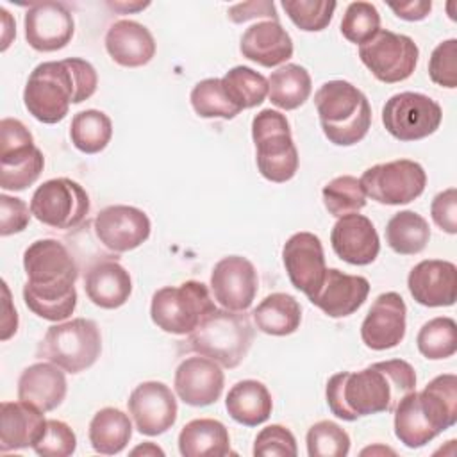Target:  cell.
Returning <instances> with one entry per match:
<instances>
[{"label":"cell","mask_w":457,"mask_h":457,"mask_svg":"<svg viewBox=\"0 0 457 457\" xmlns=\"http://www.w3.org/2000/svg\"><path fill=\"white\" fill-rule=\"evenodd\" d=\"M416 389V371L403 359L373 362L361 371H339L327 382L330 412L345 421L393 412L396 403Z\"/></svg>","instance_id":"cell-1"},{"label":"cell","mask_w":457,"mask_h":457,"mask_svg":"<svg viewBox=\"0 0 457 457\" xmlns=\"http://www.w3.org/2000/svg\"><path fill=\"white\" fill-rule=\"evenodd\" d=\"M23 302L48 321L70 318L77 307L75 280L79 268L68 248L57 239H37L23 252Z\"/></svg>","instance_id":"cell-2"},{"label":"cell","mask_w":457,"mask_h":457,"mask_svg":"<svg viewBox=\"0 0 457 457\" xmlns=\"http://www.w3.org/2000/svg\"><path fill=\"white\" fill-rule=\"evenodd\" d=\"M98 86L93 64L80 57L37 64L25 84L23 104L37 121L54 125L66 118L71 104L91 98Z\"/></svg>","instance_id":"cell-3"},{"label":"cell","mask_w":457,"mask_h":457,"mask_svg":"<svg viewBox=\"0 0 457 457\" xmlns=\"http://www.w3.org/2000/svg\"><path fill=\"white\" fill-rule=\"evenodd\" d=\"M314 105L325 137L337 146L359 143L371 127L366 95L348 80H328L314 95Z\"/></svg>","instance_id":"cell-4"},{"label":"cell","mask_w":457,"mask_h":457,"mask_svg":"<svg viewBox=\"0 0 457 457\" xmlns=\"http://www.w3.org/2000/svg\"><path fill=\"white\" fill-rule=\"evenodd\" d=\"M253 341V327L248 314L228 309H214L187 334V346L198 355L209 357L223 368H236L246 357Z\"/></svg>","instance_id":"cell-5"},{"label":"cell","mask_w":457,"mask_h":457,"mask_svg":"<svg viewBox=\"0 0 457 457\" xmlns=\"http://www.w3.org/2000/svg\"><path fill=\"white\" fill-rule=\"evenodd\" d=\"M255 162L259 173L270 182H287L298 171V150L291 137L286 114L262 109L252 120Z\"/></svg>","instance_id":"cell-6"},{"label":"cell","mask_w":457,"mask_h":457,"mask_svg":"<svg viewBox=\"0 0 457 457\" xmlns=\"http://www.w3.org/2000/svg\"><path fill=\"white\" fill-rule=\"evenodd\" d=\"M100 352L102 336L98 325L87 318H73L48 327L36 353L39 359L75 375L91 368Z\"/></svg>","instance_id":"cell-7"},{"label":"cell","mask_w":457,"mask_h":457,"mask_svg":"<svg viewBox=\"0 0 457 457\" xmlns=\"http://www.w3.org/2000/svg\"><path fill=\"white\" fill-rule=\"evenodd\" d=\"M216 309L204 282L186 280L166 286L154 293L150 303L152 321L164 332L175 336L191 334L200 321Z\"/></svg>","instance_id":"cell-8"},{"label":"cell","mask_w":457,"mask_h":457,"mask_svg":"<svg viewBox=\"0 0 457 457\" xmlns=\"http://www.w3.org/2000/svg\"><path fill=\"white\" fill-rule=\"evenodd\" d=\"M45 168V157L34 145L30 130L16 118L0 121V187L23 191Z\"/></svg>","instance_id":"cell-9"},{"label":"cell","mask_w":457,"mask_h":457,"mask_svg":"<svg viewBox=\"0 0 457 457\" xmlns=\"http://www.w3.org/2000/svg\"><path fill=\"white\" fill-rule=\"evenodd\" d=\"M30 212L37 221L52 228H75L89 212V196L71 179H50L32 193Z\"/></svg>","instance_id":"cell-10"},{"label":"cell","mask_w":457,"mask_h":457,"mask_svg":"<svg viewBox=\"0 0 457 457\" xmlns=\"http://www.w3.org/2000/svg\"><path fill=\"white\" fill-rule=\"evenodd\" d=\"M359 180L371 200L402 205L416 200L425 191L427 173L416 161L396 159L368 168Z\"/></svg>","instance_id":"cell-11"},{"label":"cell","mask_w":457,"mask_h":457,"mask_svg":"<svg viewBox=\"0 0 457 457\" xmlns=\"http://www.w3.org/2000/svg\"><path fill=\"white\" fill-rule=\"evenodd\" d=\"M359 57L377 80L395 84L412 75L420 48L412 37L380 29L370 41L359 46Z\"/></svg>","instance_id":"cell-12"},{"label":"cell","mask_w":457,"mask_h":457,"mask_svg":"<svg viewBox=\"0 0 457 457\" xmlns=\"http://www.w3.org/2000/svg\"><path fill=\"white\" fill-rule=\"evenodd\" d=\"M443 111L439 104L423 93H396L382 107V123L398 141L428 137L439 129Z\"/></svg>","instance_id":"cell-13"},{"label":"cell","mask_w":457,"mask_h":457,"mask_svg":"<svg viewBox=\"0 0 457 457\" xmlns=\"http://www.w3.org/2000/svg\"><path fill=\"white\" fill-rule=\"evenodd\" d=\"M129 414L137 432L145 436H159L170 430L177 421V400L171 389L159 380L137 384L129 400Z\"/></svg>","instance_id":"cell-14"},{"label":"cell","mask_w":457,"mask_h":457,"mask_svg":"<svg viewBox=\"0 0 457 457\" xmlns=\"http://www.w3.org/2000/svg\"><path fill=\"white\" fill-rule=\"evenodd\" d=\"M25 39L37 52L64 48L75 32L71 11L61 2H34L23 18Z\"/></svg>","instance_id":"cell-15"},{"label":"cell","mask_w":457,"mask_h":457,"mask_svg":"<svg viewBox=\"0 0 457 457\" xmlns=\"http://www.w3.org/2000/svg\"><path fill=\"white\" fill-rule=\"evenodd\" d=\"M152 223L145 211L132 205H109L95 218L98 241L114 253L141 246L150 237Z\"/></svg>","instance_id":"cell-16"},{"label":"cell","mask_w":457,"mask_h":457,"mask_svg":"<svg viewBox=\"0 0 457 457\" xmlns=\"http://www.w3.org/2000/svg\"><path fill=\"white\" fill-rule=\"evenodd\" d=\"M255 266L241 255L220 259L211 273V289L214 300L228 311L245 312L257 295Z\"/></svg>","instance_id":"cell-17"},{"label":"cell","mask_w":457,"mask_h":457,"mask_svg":"<svg viewBox=\"0 0 457 457\" xmlns=\"http://www.w3.org/2000/svg\"><path fill=\"white\" fill-rule=\"evenodd\" d=\"M282 261L289 282L311 298L323 282L327 266L320 237L312 232L293 234L282 248Z\"/></svg>","instance_id":"cell-18"},{"label":"cell","mask_w":457,"mask_h":457,"mask_svg":"<svg viewBox=\"0 0 457 457\" xmlns=\"http://www.w3.org/2000/svg\"><path fill=\"white\" fill-rule=\"evenodd\" d=\"M407 307L403 298L387 291L378 295L361 325V339L371 350H389L402 343L405 337Z\"/></svg>","instance_id":"cell-19"},{"label":"cell","mask_w":457,"mask_h":457,"mask_svg":"<svg viewBox=\"0 0 457 457\" xmlns=\"http://www.w3.org/2000/svg\"><path fill=\"white\" fill-rule=\"evenodd\" d=\"M173 386L177 396L184 403L205 407L221 396L225 375L220 364L209 357H187L177 366Z\"/></svg>","instance_id":"cell-20"},{"label":"cell","mask_w":457,"mask_h":457,"mask_svg":"<svg viewBox=\"0 0 457 457\" xmlns=\"http://www.w3.org/2000/svg\"><path fill=\"white\" fill-rule=\"evenodd\" d=\"M411 296L425 307H450L457 298V268L450 261L425 259L407 277Z\"/></svg>","instance_id":"cell-21"},{"label":"cell","mask_w":457,"mask_h":457,"mask_svg":"<svg viewBox=\"0 0 457 457\" xmlns=\"http://www.w3.org/2000/svg\"><path fill=\"white\" fill-rule=\"evenodd\" d=\"M330 243L339 259L355 266L371 264L380 252V239L375 225L370 218L359 212L337 218L330 232Z\"/></svg>","instance_id":"cell-22"},{"label":"cell","mask_w":457,"mask_h":457,"mask_svg":"<svg viewBox=\"0 0 457 457\" xmlns=\"http://www.w3.org/2000/svg\"><path fill=\"white\" fill-rule=\"evenodd\" d=\"M370 282L362 275H348L337 268H327L318 291L309 298L312 305L330 318L353 314L368 298Z\"/></svg>","instance_id":"cell-23"},{"label":"cell","mask_w":457,"mask_h":457,"mask_svg":"<svg viewBox=\"0 0 457 457\" xmlns=\"http://www.w3.org/2000/svg\"><path fill=\"white\" fill-rule=\"evenodd\" d=\"M46 428V420L43 411L27 403L2 402L0 403V452L7 453L11 450L32 448L43 436Z\"/></svg>","instance_id":"cell-24"},{"label":"cell","mask_w":457,"mask_h":457,"mask_svg":"<svg viewBox=\"0 0 457 457\" xmlns=\"http://www.w3.org/2000/svg\"><path fill=\"white\" fill-rule=\"evenodd\" d=\"M105 50L116 64L139 68L155 55V39L143 23L118 20L105 32Z\"/></svg>","instance_id":"cell-25"},{"label":"cell","mask_w":457,"mask_h":457,"mask_svg":"<svg viewBox=\"0 0 457 457\" xmlns=\"http://www.w3.org/2000/svg\"><path fill=\"white\" fill-rule=\"evenodd\" d=\"M239 52L259 66L275 68L293 57V39L278 21L264 20L243 32Z\"/></svg>","instance_id":"cell-26"},{"label":"cell","mask_w":457,"mask_h":457,"mask_svg":"<svg viewBox=\"0 0 457 457\" xmlns=\"http://www.w3.org/2000/svg\"><path fill=\"white\" fill-rule=\"evenodd\" d=\"M64 370L54 362L27 366L18 378V400L32 403L43 412L54 411L66 398Z\"/></svg>","instance_id":"cell-27"},{"label":"cell","mask_w":457,"mask_h":457,"mask_svg":"<svg viewBox=\"0 0 457 457\" xmlns=\"http://www.w3.org/2000/svg\"><path fill=\"white\" fill-rule=\"evenodd\" d=\"M84 289L96 307L118 309L132 293V278L118 261L104 259L86 271Z\"/></svg>","instance_id":"cell-28"},{"label":"cell","mask_w":457,"mask_h":457,"mask_svg":"<svg viewBox=\"0 0 457 457\" xmlns=\"http://www.w3.org/2000/svg\"><path fill=\"white\" fill-rule=\"evenodd\" d=\"M418 402L437 436L453 427L457 421V377L453 373L437 375L418 393Z\"/></svg>","instance_id":"cell-29"},{"label":"cell","mask_w":457,"mask_h":457,"mask_svg":"<svg viewBox=\"0 0 457 457\" xmlns=\"http://www.w3.org/2000/svg\"><path fill=\"white\" fill-rule=\"evenodd\" d=\"M225 409L230 418L245 427L264 423L273 409V400L268 387L253 378L236 382L225 398Z\"/></svg>","instance_id":"cell-30"},{"label":"cell","mask_w":457,"mask_h":457,"mask_svg":"<svg viewBox=\"0 0 457 457\" xmlns=\"http://www.w3.org/2000/svg\"><path fill=\"white\" fill-rule=\"evenodd\" d=\"M179 452L184 457H223L230 452L227 427L212 418L187 421L179 434Z\"/></svg>","instance_id":"cell-31"},{"label":"cell","mask_w":457,"mask_h":457,"mask_svg":"<svg viewBox=\"0 0 457 457\" xmlns=\"http://www.w3.org/2000/svg\"><path fill=\"white\" fill-rule=\"evenodd\" d=\"M255 327L270 336H289L302 323V307L287 293H271L252 311Z\"/></svg>","instance_id":"cell-32"},{"label":"cell","mask_w":457,"mask_h":457,"mask_svg":"<svg viewBox=\"0 0 457 457\" xmlns=\"http://www.w3.org/2000/svg\"><path fill=\"white\" fill-rule=\"evenodd\" d=\"M87 436L96 453L116 455L129 445L132 437V423L123 411L104 407L91 418Z\"/></svg>","instance_id":"cell-33"},{"label":"cell","mask_w":457,"mask_h":457,"mask_svg":"<svg viewBox=\"0 0 457 457\" xmlns=\"http://www.w3.org/2000/svg\"><path fill=\"white\" fill-rule=\"evenodd\" d=\"M312 91L309 71L300 64H284L268 79V96L273 105L293 111L303 105Z\"/></svg>","instance_id":"cell-34"},{"label":"cell","mask_w":457,"mask_h":457,"mask_svg":"<svg viewBox=\"0 0 457 457\" xmlns=\"http://www.w3.org/2000/svg\"><path fill=\"white\" fill-rule=\"evenodd\" d=\"M430 239L427 220L414 211H400L386 225V241L400 255H416L425 250Z\"/></svg>","instance_id":"cell-35"},{"label":"cell","mask_w":457,"mask_h":457,"mask_svg":"<svg viewBox=\"0 0 457 457\" xmlns=\"http://www.w3.org/2000/svg\"><path fill=\"white\" fill-rule=\"evenodd\" d=\"M70 137L77 150L93 155L102 152L112 137L111 118L98 109H86L71 118Z\"/></svg>","instance_id":"cell-36"},{"label":"cell","mask_w":457,"mask_h":457,"mask_svg":"<svg viewBox=\"0 0 457 457\" xmlns=\"http://www.w3.org/2000/svg\"><path fill=\"white\" fill-rule=\"evenodd\" d=\"M393 412H395V436L407 448H421L437 436L420 409L416 389L405 395L396 403Z\"/></svg>","instance_id":"cell-37"},{"label":"cell","mask_w":457,"mask_h":457,"mask_svg":"<svg viewBox=\"0 0 457 457\" xmlns=\"http://www.w3.org/2000/svg\"><path fill=\"white\" fill-rule=\"evenodd\" d=\"M221 86L239 111L261 105L268 95V79L248 66L230 68L221 77Z\"/></svg>","instance_id":"cell-38"},{"label":"cell","mask_w":457,"mask_h":457,"mask_svg":"<svg viewBox=\"0 0 457 457\" xmlns=\"http://www.w3.org/2000/svg\"><path fill=\"white\" fill-rule=\"evenodd\" d=\"M418 350L430 361L448 359L457 352V325L448 316L432 318L418 332Z\"/></svg>","instance_id":"cell-39"},{"label":"cell","mask_w":457,"mask_h":457,"mask_svg":"<svg viewBox=\"0 0 457 457\" xmlns=\"http://www.w3.org/2000/svg\"><path fill=\"white\" fill-rule=\"evenodd\" d=\"M191 105L200 118H221L232 120L241 111L228 100L221 79H204L195 84L189 95Z\"/></svg>","instance_id":"cell-40"},{"label":"cell","mask_w":457,"mask_h":457,"mask_svg":"<svg viewBox=\"0 0 457 457\" xmlns=\"http://www.w3.org/2000/svg\"><path fill=\"white\" fill-rule=\"evenodd\" d=\"M325 209L341 218L350 212H359L366 205V193L361 180L352 175H341L332 179L321 191Z\"/></svg>","instance_id":"cell-41"},{"label":"cell","mask_w":457,"mask_h":457,"mask_svg":"<svg viewBox=\"0 0 457 457\" xmlns=\"http://www.w3.org/2000/svg\"><path fill=\"white\" fill-rule=\"evenodd\" d=\"M309 457H345L350 452L348 432L330 420L311 425L305 436Z\"/></svg>","instance_id":"cell-42"},{"label":"cell","mask_w":457,"mask_h":457,"mask_svg":"<svg viewBox=\"0 0 457 457\" xmlns=\"http://www.w3.org/2000/svg\"><path fill=\"white\" fill-rule=\"evenodd\" d=\"M380 30V14L377 7L370 2H352L348 4L343 20L341 34L355 45H364Z\"/></svg>","instance_id":"cell-43"},{"label":"cell","mask_w":457,"mask_h":457,"mask_svg":"<svg viewBox=\"0 0 457 457\" xmlns=\"http://www.w3.org/2000/svg\"><path fill=\"white\" fill-rule=\"evenodd\" d=\"M282 7L300 30L320 32L332 21L337 4L328 0H284Z\"/></svg>","instance_id":"cell-44"},{"label":"cell","mask_w":457,"mask_h":457,"mask_svg":"<svg viewBox=\"0 0 457 457\" xmlns=\"http://www.w3.org/2000/svg\"><path fill=\"white\" fill-rule=\"evenodd\" d=\"M77 448V436L61 420H46V428L32 450L41 457H70Z\"/></svg>","instance_id":"cell-45"},{"label":"cell","mask_w":457,"mask_h":457,"mask_svg":"<svg viewBox=\"0 0 457 457\" xmlns=\"http://www.w3.org/2000/svg\"><path fill=\"white\" fill-rule=\"evenodd\" d=\"M428 77L441 87H457V39L439 43L428 59Z\"/></svg>","instance_id":"cell-46"},{"label":"cell","mask_w":457,"mask_h":457,"mask_svg":"<svg viewBox=\"0 0 457 457\" xmlns=\"http://www.w3.org/2000/svg\"><path fill=\"white\" fill-rule=\"evenodd\" d=\"M298 453L296 439L293 432L282 425H268L264 427L255 441H253V455L257 457H273V455H286L295 457Z\"/></svg>","instance_id":"cell-47"},{"label":"cell","mask_w":457,"mask_h":457,"mask_svg":"<svg viewBox=\"0 0 457 457\" xmlns=\"http://www.w3.org/2000/svg\"><path fill=\"white\" fill-rule=\"evenodd\" d=\"M30 209L21 198L0 195V236L7 237L27 228L30 221Z\"/></svg>","instance_id":"cell-48"},{"label":"cell","mask_w":457,"mask_h":457,"mask_svg":"<svg viewBox=\"0 0 457 457\" xmlns=\"http://www.w3.org/2000/svg\"><path fill=\"white\" fill-rule=\"evenodd\" d=\"M434 223L446 234H457V189L448 187L437 193L430 204Z\"/></svg>","instance_id":"cell-49"},{"label":"cell","mask_w":457,"mask_h":457,"mask_svg":"<svg viewBox=\"0 0 457 457\" xmlns=\"http://www.w3.org/2000/svg\"><path fill=\"white\" fill-rule=\"evenodd\" d=\"M227 16L232 23H245L255 18H266L271 21H278V14L275 9V4L270 0H253V2H243L230 5L227 11Z\"/></svg>","instance_id":"cell-50"},{"label":"cell","mask_w":457,"mask_h":457,"mask_svg":"<svg viewBox=\"0 0 457 457\" xmlns=\"http://www.w3.org/2000/svg\"><path fill=\"white\" fill-rule=\"evenodd\" d=\"M389 9L402 20L405 21H420L425 20L428 16V12L432 11V2L428 0H411V2H389L387 4Z\"/></svg>","instance_id":"cell-51"},{"label":"cell","mask_w":457,"mask_h":457,"mask_svg":"<svg viewBox=\"0 0 457 457\" xmlns=\"http://www.w3.org/2000/svg\"><path fill=\"white\" fill-rule=\"evenodd\" d=\"M2 291H4V318H2V341H7L12 334H16L18 330V314L16 309H12L11 305V293L9 287L5 284V280H2Z\"/></svg>","instance_id":"cell-52"},{"label":"cell","mask_w":457,"mask_h":457,"mask_svg":"<svg viewBox=\"0 0 457 457\" xmlns=\"http://www.w3.org/2000/svg\"><path fill=\"white\" fill-rule=\"evenodd\" d=\"M107 5L121 14H127V12H136V11H143L150 5V2H107Z\"/></svg>","instance_id":"cell-53"},{"label":"cell","mask_w":457,"mask_h":457,"mask_svg":"<svg viewBox=\"0 0 457 457\" xmlns=\"http://www.w3.org/2000/svg\"><path fill=\"white\" fill-rule=\"evenodd\" d=\"M130 453L132 455H137V453H143V455H164V452L159 446H155L154 443H145V445L134 448Z\"/></svg>","instance_id":"cell-54"}]
</instances>
